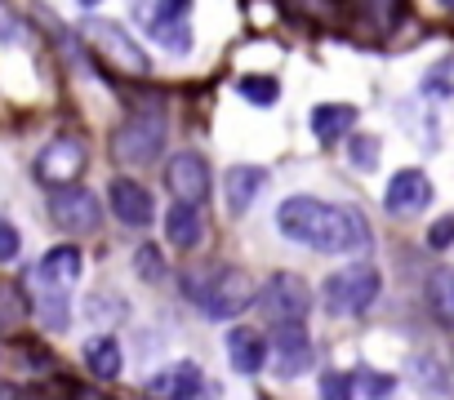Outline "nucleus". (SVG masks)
I'll return each mask as SVG.
<instances>
[{"mask_svg": "<svg viewBox=\"0 0 454 400\" xmlns=\"http://www.w3.org/2000/svg\"><path fill=\"white\" fill-rule=\"evenodd\" d=\"M27 316V294L19 289V285H10V281H0V325H19Z\"/></svg>", "mask_w": 454, "mask_h": 400, "instance_id": "4be33fe9", "label": "nucleus"}, {"mask_svg": "<svg viewBox=\"0 0 454 400\" xmlns=\"http://www.w3.org/2000/svg\"><path fill=\"white\" fill-rule=\"evenodd\" d=\"M196 294V303H200V312L209 316V320H227V316H241L259 294H254V285H250V276L246 272H237V267H223V272H214L209 276V285H200V289H192Z\"/></svg>", "mask_w": 454, "mask_h": 400, "instance_id": "f03ea898", "label": "nucleus"}, {"mask_svg": "<svg viewBox=\"0 0 454 400\" xmlns=\"http://www.w3.org/2000/svg\"><path fill=\"white\" fill-rule=\"evenodd\" d=\"M200 387H205L200 369H196L192 360H178V365L160 369V373L147 382V396H152V400H196Z\"/></svg>", "mask_w": 454, "mask_h": 400, "instance_id": "f8f14e48", "label": "nucleus"}, {"mask_svg": "<svg viewBox=\"0 0 454 400\" xmlns=\"http://www.w3.org/2000/svg\"><path fill=\"white\" fill-rule=\"evenodd\" d=\"M14 258H19V232L0 223V263H14Z\"/></svg>", "mask_w": 454, "mask_h": 400, "instance_id": "a878e982", "label": "nucleus"}, {"mask_svg": "<svg viewBox=\"0 0 454 400\" xmlns=\"http://www.w3.org/2000/svg\"><path fill=\"white\" fill-rule=\"evenodd\" d=\"M81 173H85V142H81V138H54V142L36 156V178H41L45 187L67 191Z\"/></svg>", "mask_w": 454, "mask_h": 400, "instance_id": "0eeeda50", "label": "nucleus"}, {"mask_svg": "<svg viewBox=\"0 0 454 400\" xmlns=\"http://www.w3.org/2000/svg\"><path fill=\"white\" fill-rule=\"evenodd\" d=\"M321 400H352V378L348 373H325L321 378Z\"/></svg>", "mask_w": 454, "mask_h": 400, "instance_id": "b1692460", "label": "nucleus"}, {"mask_svg": "<svg viewBox=\"0 0 454 400\" xmlns=\"http://www.w3.org/2000/svg\"><path fill=\"white\" fill-rule=\"evenodd\" d=\"M112 214L125 227H147L152 223V191L134 178H116L112 182Z\"/></svg>", "mask_w": 454, "mask_h": 400, "instance_id": "2eb2a0df", "label": "nucleus"}, {"mask_svg": "<svg viewBox=\"0 0 454 400\" xmlns=\"http://www.w3.org/2000/svg\"><path fill=\"white\" fill-rule=\"evenodd\" d=\"M321 298H325V307L334 316H356V312H365L379 298V272L365 267V263L361 267H343V272H334L325 281Z\"/></svg>", "mask_w": 454, "mask_h": 400, "instance_id": "20e7f679", "label": "nucleus"}, {"mask_svg": "<svg viewBox=\"0 0 454 400\" xmlns=\"http://www.w3.org/2000/svg\"><path fill=\"white\" fill-rule=\"evenodd\" d=\"M85 365L94 378H116L121 373V342L116 338H94L85 342Z\"/></svg>", "mask_w": 454, "mask_h": 400, "instance_id": "aec40b11", "label": "nucleus"}, {"mask_svg": "<svg viewBox=\"0 0 454 400\" xmlns=\"http://www.w3.org/2000/svg\"><path fill=\"white\" fill-rule=\"evenodd\" d=\"M272 360H277V373H281V378H299V373L312 365V342H308L303 325H281V329H277Z\"/></svg>", "mask_w": 454, "mask_h": 400, "instance_id": "4468645a", "label": "nucleus"}, {"mask_svg": "<svg viewBox=\"0 0 454 400\" xmlns=\"http://www.w3.org/2000/svg\"><path fill=\"white\" fill-rule=\"evenodd\" d=\"M76 276H81V250H76V245H59V250H50V254L36 263V281H41V289H50V294H67V289L76 285Z\"/></svg>", "mask_w": 454, "mask_h": 400, "instance_id": "ddd939ff", "label": "nucleus"}, {"mask_svg": "<svg viewBox=\"0 0 454 400\" xmlns=\"http://www.w3.org/2000/svg\"><path fill=\"white\" fill-rule=\"evenodd\" d=\"M160 147H165V116L160 112H152V116H129L121 129H116V138H112V151H116V160L121 165H152L156 156H160Z\"/></svg>", "mask_w": 454, "mask_h": 400, "instance_id": "7ed1b4c3", "label": "nucleus"}, {"mask_svg": "<svg viewBox=\"0 0 454 400\" xmlns=\"http://www.w3.org/2000/svg\"><path fill=\"white\" fill-rule=\"evenodd\" d=\"M138 272L147 276V281H156L160 276V258H156V250L147 245V250H138Z\"/></svg>", "mask_w": 454, "mask_h": 400, "instance_id": "bb28decb", "label": "nucleus"}, {"mask_svg": "<svg viewBox=\"0 0 454 400\" xmlns=\"http://www.w3.org/2000/svg\"><path fill=\"white\" fill-rule=\"evenodd\" d=\"M237 94H241L246 103H254V107H272L281 89H277L272 76H241V81H237Z\"/></svg>", "mask_w": 454, "mask_h": 400, "instance_id": "412c9836", "label": "nucleus"}, {"mask_svg": "<svg viewBox=\"0 0 454 400\" xmlns=\"http://www.w3.org/2000/svg\"><path fill=\"white\" fill-rule=\"evenodd\" d=\"M90 45H94L98 63L107 72H116V76H147V67H152L147 54L138 50V41L125 36L116 23H94L90 27Z\"/></svg>", "mask_w": 454, "mask_h": 400, "instance_id": "39448f33", "label": "nucleus"}, {"mask_svg": "<svg viewBox=\"0 0 454 400\" xmlns=\"http://www.w3.org/2000/svg\"><path fill=\"white\" fill-rule=\"evenodd\" d=\"M227 356H232V369L237 373H259L263 360H268V347L254 329H232L227 334Z\"/></svg>", "mask_w": 454, "mask_h": 400, "instance_id": "f3484780", "label": "nucleus"}, {"mask_svg": "<svg viewBox=\"0 0 454 400\" xmlns=\"http://www.w3.org/2000/svg\"><path fill=\"white\" fill-rule=\"evenodd\" d=\"M352 125H356V107L352 103H321V107H312V134L321 142H339Z\"/></svg>", "mask_w": 454, "mask_h": 400, "instance_id": "a211bd4d", "label": "nucleus"}, {"mask_svg": "<svg viewBox=\"0 0 454 400\" xmlns=\"http://www.w3.org/2000/svg\"><path fill=\"white\" fill-rule=\"evenodd\" d=\"M147 27H152V41L156 45H165V50H174V54H187L192 50V32H187V5L178 0H169V5H156V10H147Z\"/></svg>", "mask_w": 454, "mask_h": 400, "instance_id": "9b49d317", "label": "nucleus"}, {"mask_svg": "<svg viewBox=\"0 0 454 400\" xmlns=\"http://www.w3.org/2000/svg\"><path fill=\"white\" fill-rule=\"evenodd\" d=\"M450 298H454V276H450Z\"/></svg>", "mask_w": 454, "mask_h": 400, "instance_id": "c756f323", "label": "nucleus"}, {"mask_svg": "<svg viewBox=\"0 0 454 400\" xmlns=\"http://www.w3.org/2000/svg\"><path fill=\"white\" fill-rule=\"evenodd\" d=\"M427 245L432 250H450L454 245V219H436L432 232H427Z\"/></svg>", "mask_w": 454, "mask_h": 400, "instance_id": "393cba45", "label": "nucleus"}, {"mask_svg": "<svg viewBox=\"0 0 454 400\" xmlns=\"http://www.w3.org/2000/svg\"><path fill=\"white\" fill-rule=\"evenodd\" d=\"M365 382H370V396H374V400H383V396H392V378H379V373H370Z\"/></svg>", "mask_w": 454, "mask_h": 400, "instance_id": "cd10ccee", "label": "nucleus"}, {"mask_svg": "<svg viewBox=\"0 0 454 400\" xmlns=\"http://www.w3.org/2000/svg\"><path fill=\"white\" fill-rule=\"evenodd\" d=\"M263 169L259 165H237L232 173H227V210L232 214H246L254 205V196L263 191Z\"/></svg>", "mask_w": 454, "mask_h": 400, "instance_id": "dca6fc26", "label": "nucleus"}, {"mask_svg": "<svg viewBox=\"0 0 454 400\" xmlns=\"http://www.w3.org/2000/svg\"><path fill=\"white\" fill-rule=\"evenodd\" d=\"M50 219H54V227H63L67 236H85V232L98 227L103 210H98V200H94L90 191L67 187V191H59V196L50 200Z\"/></svg>", "mask_w": 454, "mask_h": 400, "instance_id": "1a4fd4ad", "label": "nucleus"}, {"mask_svg": "<svg viewBox=\"0 0 454 400\" xmlns=\"http://www.w3.org/2000/svg\"><path fill=\"white\" fill-rule=\"evenodd\" d=\"M277 227L290 241H303L321 254H348L370 245V227L356 210H334L317 196H290L277 210Z\"/></svg>", "mask_w": 454, "mask_h": 400, "instance_id": "f257e3e1", "label": "nucleus"}, {"mask_svg": "<svg viewBox=\"0 0 454 400\" xmlns=\"http://www.w3.org/2000/svg\"><path fill=\"white\" fill-rule=\"evenodd\" d=\"M76 400H112V396H103V391H81Z\"/></svg>", "mask_w": 454, "mask_h": 400, "instance_id": "c85d7f7f", "label": "nucleus"}, {"mask_svg": "<svg viewBox=\"0 0 454 400\" xmlns=\"http://www.w3.org/2000/svg\"><path fill=\"white\" fill-rule=\"evenodd\" d=\"M254 303H259V312H263L268 320H277V329H281V325H303V316H308V307H312V294H308V285H303L299 276H272Z\"/></svg>", "mask_w": 454, "mask_h": 400, "instance_id": "423d86ee", "label": "nucleus"}, {"mask_svg": "<svg viewBox=\"0 0 454 400\" xmlns=\"http://www.w3.org/2000/svg\"><path fill=\"white\" fill-rule=\"evenodd\" d=\"M165 236H169L174 250H196L200 236H205V219H200V210H192V205H174V210L165 214Z\"/></svg>", "mask_w": 454, "mask_h": 400, "instance_id": "6ab92c4d", "label": "nucleus"}, {"mask_svg": "<svg viewBox=\"0 0 454 400\" xmlns=\"http://www.w3.org/2000/svg\"><path fill=\"white\" fill-rule=\"evenodd\" d=\"M165 182H169V191H174L178 205L200 210V205H205V196H209V165H205V156H196V151H178V156L165 165Z\"/></svg>", "mask_w": 454, "mask_h": 400, "instance_id": "6e6552de", "label": "nucleus"}, {"mask_svg": "<svg viewBox=\"0 0 454 400\" xmlns=\"http://www.w3.org/2000/svg\"><path fill=\"white\" fill-rule=\"evenodd\" d=\"M383 205H387V214H396V219L419 214V210L432 205V182H427L419 169H401V173H392V182H387V191H383Z\"/></svg>", "mask_w": 454, "mask_h": 400, "instance_id": "9d476101", "label": "nucleus"}, {"mask_svg": "<svg viewBox=\"0 0 454 400\" xmlns=\"http://www.w3.org/2000/svg\"><path fill=\"white\" fill-rule=\"evenodd\" d=\"M348 160H352V169L370 173V169L379 165V138H374V134H356V138L348 142Z\"/></svg>", "mask_w": 454, "mask_h": 400, "instance_id": "5701e85b", "label": "nucleus"}]
</instances>
